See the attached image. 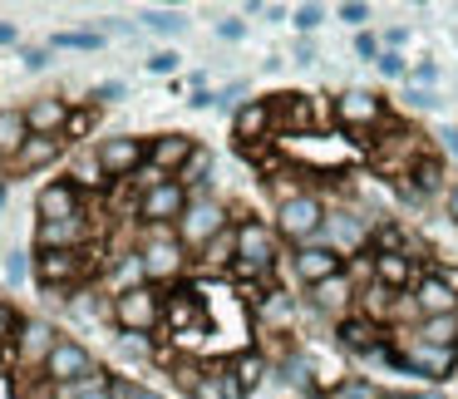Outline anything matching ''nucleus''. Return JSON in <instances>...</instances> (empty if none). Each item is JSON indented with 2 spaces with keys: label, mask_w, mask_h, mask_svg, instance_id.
Wrapping results in <instances>:
<instances>
[{
  "label": "nucleus",
  "mask_w": 458,
  "mask_h": 399,
  "mask_svg": "<svg viewBox=\"0 0 458 399\" xmlns=\"http://www.w3.org/2000/svg\"><path fill=\"white\" fill-rule=\"evenodd\" d=\"M261 375H267V360H261V355H237V365H232V379L242 385V395H247V389H257Z\"/></svg>",
  "instance_id": "29"
},
{
  "label": "nucleus",
  "mask_w": 458,
  "mask_h": 399,
  "mask_svg": "<svg viewBox=\"0 0 458 399\" xmlns=\"http://www.w3.org/2000/svg\"><path fill=\"white\" fill-rule=\"evenodd\" d=\"M316 291V310L320 316H340L345 320V310H350V301H355V281H350V271H340V276H330V281H320V286H310Z\"/></svg>",
  "instance_id": "20"
},
{
  "label": "nucleus",
  "mask_w": 458,
  "mask_h": 399,
  "mask_svg": "<svg viewBox=\"0 0 458 399\" xmlns=\"http://www.w3.org/2000/svg\"><path fill=\"white\" fill-rule=\"evenodd\" d=\"M271 123H276V104L271 99H247L237 109V123H232V129H237L242 143H251V139H261V133H271Z\"/></svg>",
  "instance_id": "21"
},
{
  "label": "nucleus",
  "mask_w": 458,
  "mask_h": 399,
  "mask_svg": "<svg viewBox=\"0 0 458 399\" xmlns=\"http://www.w3.org/2000/svg\"><path fill=\"white\" fill-rule=\"evenodd\" d=\"M45 375H50V385L70 389V385H84L89 375H99V365H94V355L80 345V340H64L50 350V360H45Z\"/></svg>",
  "instance_id": "7"
},
{
  "label": "nucleus",
  "mask_w": 458,
  "mask_h": 399,
  "mask_svg": "<svg viewBox=\"0 0 458 399\" xmlns=\"http://www.w3.org/2000/svg\"><path fill=\"white\" fill-rule=\"evenodd\" d=\"M55 345H60V335H55L50 320L25 316L21 326H15V355H21V365H45Z\"/></svg>",
  "instance_id": "11"
},
{
  "label": "nucleus",
  "mask_w": 458,
  "mask_h": 399,
  "mask_svg": "<svg viewBox=\"0 0 458 399\" xmlns=\"http://www.w3.org/2000/svg\"><path fill=\"white\" fill-rule=\"evenodd\" d=\"M139 261H143V281L178 276V271H182V242H178V232L153 227L148 237H143V247H139Z\"/></svg>",
  "instance_id": "6"
},
{
  "label": "nucleus",
  "mask_w": 458,
  "mask_h": 399,
  "mask_svg": "<svg viewBox=\"0 0 458 399\" xmlns=\"http://www.w3.org/2000/svg\"><path fill=\"white\" fill-rule=\"evenodd\" d=\"M355 50H360V55H365V60H369V64H375V60H379V40H375V35H369V30H360V35H355Z\"/></svg>",
  "instance_id": "43"
},
{
  "label": "nucleus",
  "mask_w": 458,
  "mask_h": 399,
  "mask_svg": "<svg viewBox=\"0 0 458 399\" xmlns=\"http://www.w3.org/2000/svg\"><path fill=\"white\" fill-rule=\"evenodd\" d=\"M84 242H89V222L84 217L40 222V232H35V251H84Z\"/></svg>",
  "instance_id": "15"
},
{
  "label": "nucleus",
  "mask_w": 458,
  "mask_h": 399,
  "mask_svg": "<svg viewBox=\"0 0 458 399\" xmlns=\"http://www.w3.org/2000/svg\"><path fill=\"white\" fill-rule=\"evenodd\" d=\"M60 153H64V139H50V133H30V139H25V149L11 158V168H15V173H40V168H50Z\"/></svg>",
  "instance_id": "19"
},
{
  "label": "nucleus",
  "mask_w": 458,
  "mask_h": 399,
  "mask_svg": "<svg viewBox=\"0 0 458 399\" xmlns=\"http://www.w3.org/2000/svg\"><path fill=\"white\" fill-rule=\"evenodd\" d=\"M409 340H419V345H438V350H458V316H428V320H419Z\"/></svg>",
  "instance_id": "23"
},
{
  "label": "nucleus",
  "mask_w": 458,
  "mask_h": 399,
  "mask_svg": "<svg viewBox=\"0 0 458 399\" xmlns=\"http://www.w3.org/2000/svg\"><path fill=\"white\" fill-rule=\"evenodd\" d=\"M232 267L242 276H267L276 267V242H271V232L261 222H237V261Z\"/></svg>",
  "instance_id": "5"
},
{
  "label": "nucleus",
  "mask_w": 458,
  "mask_h": 399,
  "mask_svg": "<svg viewBox=\"0 0 458 399\" xmlns=\"http://www.w3.org/2000/svg\"><path fill=\"white\" fill-rule=\"evenodd\" d=\"M188 198H192V192L182 188L178 178L158 183L153 192H143V198H139V222H148V227H168V222H178V217H182Z\"/></svg>",
  "instance_id": "8"
},
{
  "label": "nucleus",
  "mask_w": 458,
  "mask_h": 399,
  "mask_svg": "<svg viewBox=\"0 0 458 399\" xmlns=\"http://www.w3.org/2000/svg\"><path fill=\"white\" fill-rule=\"evenodd\" d=\"M335 119L350 123V129L379 123V119H385V99H379V94H369V89H345V94L335 99Z\"/></svg>",
  "instance_id": "16"
},
{
  "label": "nucleus",
  "mask_w": 458,
  "mask_h": 399,
  "mask_svg": "<svg viewBox=\"0 0 458 399\" xmlns=\"http://www.w3.org/2000/svg\"><path fill=\"white\" fill-rule=\"evenodd\" d=\"M369 261H375V281L385 291L414 286V261H409V257H369Z\"/></svg>",
  "instance_id": "25"
},
{
  "label": "nucleus",
  "mask_w": 458,
  "mask_h": 399,
  "mask_svg": "<svg viewBox=\"0 0 458 399\" xmlns=\"http://www.w3.org/2000/svg\"><path fill=\"white\" fill-rule=\"evenodd\" d=\"M70 104L64 99H30L25 104V123H30V133H50V139H64V123H70Z\"/></svg>",
  "instance_id": "18"
},
{
  "label": "nucleus",
  "mask_w": 458,
  "mask_h": 399,
  "mask_svg": "<svg viewBox=\"0 0 458 399\" xmlns=\"http://www.w3.org/2000/svg\"><path fill=\"white\" fill-rule=\"evenodd\" d=\"M326 208H320L316 192H286L276 208V232L291 242V247H310V242H320V232H326Z\"/></svg>",
  "instance_id": "1"
},
{
  "label": "nucleus",
  "mask_w": 458,
  "mask_h": 399,
  "mask_svg": "<svg viewBox=\"0 0 458 399\" xmlns=\"http://www.w3.org/2000/svg\"><path fill=\"white\" fill-rule=\"evenodd\" d=\"M30 139V123H25V109H0V158H15Z\"/></svg>",
  "instance_id": "24"
},
{
  "label": "nucleus",
  "mask_w": 458,
  "mask_h": 399,
  "mask_svg": "<svg viewBox=\"0 0 458 399\" xmlns=\"http://www.w3.org/2000/svg\"><path fill=\"white\" fill-rule=\"evenodd\" d=\"M448 217L458 222V183H454V188H448Z\"/></svg>",
  "instance_id": "53"
},
{
  "label": "nucleus",
  "mask_w": 458,
  "mask_h": 399,
  "mask_svg": "<svg viewBox=\"0 0 458 399\" xmlns=\"http://www.w3.org/2000/svg\"><path fill=\"white\" fill-rule=\"evenodd\" d=\"M414 310L419 320L428 316H458V286L448 276H414Z\"/></svg>",
  "instance_id": "10"
},
{
  "label": "nucleus",
  "mask_w": 458,
  "mask_h": 399,
  "mask_svg": "<svg viewBox=\"0 0 458 399\" xmlns=\"http://www.w3.org/2000/svg\"><path fill=\"white\" fill-rule=\"evenodd\" d=\"M119 99H123V84H119V80L94 84V104H119Z\"/></svg>",
  "instance_id": "41"
},
{
  "label": "nucleus",
  "mask_w": 458,
  "mask_h": 399,
  "mask_svg": "<svg viewBox=\"0 0 458 399\" xmlns=\"http://www.w3.org/2000/svg\"><path fill=\"white\" fill-rule=\"evenodd\" d=\"M178 64H182V55H178V50H158V55H148V70H153V74H173Z\"/></svg>",
  "instance_id": "39"
},
{
  "label": "nucleus",
  "mask_w": 458,
  "mask_h": 399,
  "mask_svg": "<svg viewBox=\"0 0 458 399\" xmlns=\"http://www.w3.org/2000/svg\"><path fill=\"white\" fill-rule=\"evenodd\" d=\"M335 345L350 350V355H379V350H385V340H379V326L369 316H345L335 326Z\"/></svg>",
  "instance_id": "17"
},
{
  "label": "nucleus",
  "mask_w": 458,
  "mask_h": 399,
  "mask_svg": "<svg viewBox=\"0 0 458 399\" xmlns=\"http://www.w3.org/2000/svg\"><path fill=\"white\" fill-rule=\"evenodd\" d=\"M379 399H448V395H438V389H424V395H379Z\"/></svg>",
  "instance_id": "51"
},
{
  "label": "nucleus",
  "mask_w": 458,
  "mask_h": 399,
  "mask_svg": "<svg viewBox=\"0 0 458 399\" xmlns=\"http://www.w3.org/2000/svg\"><path fill=\"white\" fill-rule=\"evenodd\" d=\"M409 74H414L419 84H434V80H438V70H434V64H428V60H424V64H414V70H409Z\"/></svg>",
  "instance_id": "50"
},
{
  "label": "nucleus",
  "mask_w": 458,
  "mask_h": 399,
  "mask_svg": "<svg viewBox=\"0 0 458 399\" xmlns=\"http://www.w3.org/2000/svg\"><path fill=\"white\" fill-rule=\"evenodd\" d=\"M139 399H163V395H158V389H139Z\"/></svg>",
  "instance_id": "56"
},
{
  "label": "nucleus",
  "mask_w": 458,
  "mask_h": 399,
  "mask_svg": "<svg viewBox=\"0 0 458 399\" xmlns=\"http://www.w3.org/2000/svg\"><path fill=\"white\" fill-rule=\"evenodd\" d=\"M89 251H35V281L40 286H74L89 267Z\"/></svg>",
  "instance_id": "12"
},
{
  "label": "nucleus",
  "mask_w": 458,
  "mask_h": 399,
  "mask_svg": "<svg viewBox=\"0 0 458 399\" xmlns=\"http://www.w3.org/2000/svg\"><path fill=\"white\" fill-rule=\"evenodd\" d=\"M94 163H99L104 178H133V173L148 163V143L133 139V133H114V139H99Z\"/></svg>",
  "instance_id": "4"
},
{
  "label": "nucleus",
  "mask_w": 458,
  "mask_h": 399,
  "mask_svg": "<svg viewBox=\"0 0 458 399\" xmlns=\"http://www.w3.org/2000/svg\"><path fill=\"white\" fill-rule=\"evenodd\" d=\"M414 183H419V192H438V183H444V168H438V158L414 163Z\"/></svg>",
  "instance_id": "33"
},
{
  "label": "nucleus",
  "mask_w": 458,
  "mask_h": 399,
  "mask_svg": "<svg viewBox=\"0 0 458 399\" xmlns=\"http://www.w3.org/2000/svg\"><path fill=\"white\" fill-rule=\"evenodd\" d=\"M104 35H89V30H74V35H55V50H99Z\"/></svg>",
  "instance_id": "35"
},
{
  "label": "nucleus",
  "mask_w": 458,
  "mask_h": 399,
  "mask_svg": "<svg viewBox=\"0 0 458 399\" xmlns=\"http://www.w3.org/2000/svg\"><path fill=\"white\" fill-rule=\"evenodd\" d=\"M296 60H301V64H316V50H310V45L301 40V45H296Z\"/></svg>",
  "instance_id": "52"
},
{
  "label": "nucleus",
  "mask_w": 458,
  "mask_h": 399,
  "mask_svg": "<svg viewBox=\"0 0 458 399\" xmlns=\"http://www.w3.org/2000/svg\"><path fill=\"white\" fill-rule=\"evenodd\" d=\"M114 320H119L123 335H148V330L163 320V296L153 286L114 291Z\"/></svg>",
  "instance_id": "3"
},
{
  "label": "nucleus",
  "mask_w": 458,
  "mask_h": 399,
  "mask_svg": "<svg viewBox=\"0 0 458 399\" xmlns=\"http://www.w3.org/2000/svg\"><path fill=\"white\" fill-rule=\"evenodd\" d=\"M64 399H109V375L99 369V375H89L84 385H70V389H64Z\"/></svg>",
  "instance_id": "30"
},
{
  "label": "nucleus",
  "mask_w": 458,
  "mask_h": 399,
  "mask_svg": "<svg viewBox=\"0 0 458 399\" xmlns=\"http://www.w3.org/2000/svg\"><path fill=\"white\" fill-rule=\"evenodd\" d=\"M208 178H212V153H208V149H192V158L182 163L178 183H182L188 192H202V183H208Z\"/></svg>",
  "instance_id": "27"
},
{
  "label": "nucleus",
  "mask_w": 458,
  "mask_h": 399,
  "mask_svg": "<svg viewBox=\"0 0 458 399\" xmlns=\"http://www.w3.org/2000/svg\"><path fill=\"white\" fill-rule=\"evenodd\" d=\"M89 129V109H80V114H70V123H64V139H80V133Z\"/></svg>",
  "instance_id": "44"
},
{
  "label": "nucleus",
  "mask_w": 458,
  "mask_h": 399,
  "mask_svg": "<svg viewBox=\"0 0 458 399\" xmlns=\"http://www.w3.org/2000/svg\"><path fill=\"white\" fill-rule=\"evenodd\" d=\"M30 271H35V267L25 261V251H11V257H5V281H11V286H21Z\"/></svg>",
  "instance_id": "37"
},
{
  "label": "nucleus",
  "mask_w": 458,
  "mask_h": 399,
  "mask_svg": "<svg viewBox=\"0 0 458 399\" xmlns=\"http://www.w3.org/2000/svg\"><path fill=\"white\" fill-rule=\"evenodd\" d=\"M143 385H133L129 375H109V399H139Z\"/></svg>",
  "instance_id": "40"
},
{
  "label": "nucleus",
  "mask_w": 458,
  "mask_h": 399,
  "mask_svg": "<svg viewBox=\"0 0 458 399\" xmlns=\"http://www.w3.org/2000/svg\"><path fill=\"white\" fill-rule=\"evenodd\" d=\"M192 109H212V104H217V94H212V89H192Z\"/></svg>",
  "instance_id": "49"
},
{
  "label": "nucleus",
  "mask_w": 458,
  "mask_h": 399,
  "mask_svg": "<svg viewBox=\"0 0 458 399\" xmlns=\"http://www.w3.org/2000/svg\"><path fill=\"white\" fill-rule=\"evenodd\" d=\"M444 143H448V153H458V129H448V133H444Z\"/></svg>",
  "instance_id": "55"
},
{
  "label": "nucleus",
  "mask_w": 458,
  "mask_h": 399,
  "mask_svg": "<svg viewBox=\"0 0 458 399\" xmlns=\"http://www.w3.org/2000/svg\"><path fill=\"white\" fill-rule=\"evenodd\" d=\"M202 261H208V267H227V261H237V227H227L217 242H208V247H202Z\"/></svg>",
  "instance_id": "28"
},
{
  "label": "nucleus",
  "mask_w": 458,
  "mask_h": 399,
  "mask_svg": "<svg viewBox=\"0 0 458 399\" xmlns=\"http://www.w3.org/2000/svg\"><path fill=\"white\" fill-rule=\"evenodd\" d=\"M119 350H123L129 360H148V355H153L148 335H119Z\"/></svg>",
  "instance_id": "38"
},
{
  "label": "nucleus",
  "mask_w": 458,
  "mask_h": 399,
  "mask_svg": "<svg viewBox=\"0 0 458 399\" xmlns=\"http://www.w3.org/2000/svg\"><path fill=\"white\" fill-rule=\"evenodd\" d=\"M291 25H296L301 35H310V30L326 25V11H320V5H296V11H291Z\"/></svg>",
  "instance_id": "34"
},
{
  "label": "nucleus",
  "mask_w": 458,
  "mask_h": 399,
  "mask_svg": "<svg viewBox=\"0 0 458 399\" xmlns=\"http://www.w3.org/2000/svg\"><path fill=\"white\" fill-rule=\"evenodd\" d=\"M192 399H247V395L232 379V369H202V375H192Z\"/></svg>",
  "instance_id": "22"
},
{
  "label": "nucleus",
  "mask_w": 458,
  "mask_h": 399,
  "mask_svg": "<svg viewBox=\"0 0 458 399\" xmlns=\"http://www.w3.org/2000/svg\"><path fill=\"white\" fill-rule=\"evenodd\" d=\"M340 21H345V25H365V21H369V5H360V0H345V5H340Z\"/></svg>",
  "instance_id": "42"
},
{
  "label": "nucleus",
  "mask_w": 458,
  "mask_h": 399,
  "mask_svg": "<svg viewBox=\"0 0 458 399\" xmlns=\"http://www.w3.org/2000/svg\"><path fill=\"white\" fill-rule=\"evenodd\" d=\"M35 212H40V222H64V217H84L80 208V188H74L70 178H55L40 188V198H35Z\"/></svg>",
  "instance_id": "13"
},
{
  "label": "nucleus",
  "mask_w": 458,
  "mask_h": 399,
  "mask_svg": "<svg viewBox=\"0 0 458 399\" xmlns=\"http://www.w3.org/2000/svg\"><path fill=\"white\" fill-rule=\"evenodd\" d=\"M291 271H296L301 286H320V281H330V276L345 271V257H340L335 247H326V242H310V247H296Z\"/></svg>",
  "instance_id": "9"
},
{
  "label": "nucleus",
  "mask_w": 458,
  "mask_h": 399,
  "mask_svg": "<svg viewBox=\"0 0 458 399\" xmlns=\"http://www.w3.org/2000/svg\"><path fill=\"white\" fill-rule=\"evenodd\" d=\"M0 45H15V25H5V21H0Z\"/></svg>",
  "instance_id": "54"
},
{
  "label": "nucleus",
  "mask_w": 458,
  "mask_h": 399,
  "mask_svg": "<svg viewBox=\"0 0 458 399\" xmlns=\"http://www.w3.org/2000/svg\"><path fill=\"white\" fill-rule=\"evenodd\" d=\"M192 149H198V143H192L188 133H158V139H148V168H158L163 178H178L182 163L192 158Z\"/></svg>",
  "instance_id": "14"
},
{
  "label": "nucleus",
  "mask_w": 458,
  "mask_h": 399,
  "mask_svg": "<svg viewBox=\"0 0 458 399\" xmlns=\"http://www.w3.org/2000/svg\"><path fill=\"white\" fill-rule=\"evenodd\" d=\"M409 104H414V109H438V94L434 89H414V94H409Z\"/></svg>",
  "instance_id": "46"
},
{
  "label": "nucleus",
  "mask_w": 458,
  "mask_h": 399,
  "mask_svg": "<svg viewBox=\"0 0 458 399\" xmlns=\"http://www.w3.org/2000/svg\"><path fill=\"white\" fill-rule=\"evenodd\" d=\"M217 35H222V40H242L247 25H242V21H217Z\"/></svg>",
  "instance_id": "47"
},
{
  "label": "nucleus",
  "mask_w": 458,
  "mask_h": 399,
  "mask_svg": "<svg viewBox=\"0 0 458 399\" xmlns=\"http://www.w3.org/2000/svg\"><path fill=\"white\" fill-rule=\"evenodd\" d=\"M326 399H379V389L369 385V379H340Z\"/></svg>",
  "instance_id": "32"
},
{
  "label": "nucleus",
  "mask_w": 458,
  "mask_h": 399,
  "mask_svg": "<svg viewBox=\"0 0 458 399\" xmlns=\"http://www.w3.org/2000/svg\"><path fill=\"white\" fill-rule=\"evenodd\" d=\"M375 70L385 74V80H404V74H409V64H404V55H399V50H379Z\"/></svg>",
  "instance_id": "36"
},
{
  "label": "nucleus",
  "mask_w": 458,
  "mask_h": 399,
  "mask_svg": "<svg viewBox=\"0 0 458 399\" xmlns=\"http://www.w3.org/2000/svg\"><path fill=\"white\" fill-rule=\"evenodd\" d=\"M369 242H375V257H409V237L399 222H379L369 227Z\"/></svg>",
  "instance_id": "26"
},
{
  "label": "nucleus",
  "mask_w": 458,
  "mask_h": 399,
  "mask_svg": "<svg viewBox=\"0 0 458 399\" xmlns=\"http://www.w3.org/2000/svg\"><path fill=\"white\" fill-rule=\"evenodd\" d=\"M178 227V242L182 247H208V242H217L222 232H227V208H222V198H212V192H192L188 208H182V217L173 222Z\"/></svg>",
  "instance_id": "2"
},
{
  "label": "nucleus",
  "mask_w": 458,
  "mask_h": 399,
  "mask_svg": "<svg viewBox=\"0 0 458 399\" xmlns=\"http://www.w3.org/2000/svg\"><path fill=\"white\" fill-rule=\"evenodd\" d=\"M15 326H21V320H15V316H11V310L0 306V345H5V340H11V335H15Z\"/></svg>",
  "instance_id": "48"
},
{
  "label": "nucleus",
  "mask_w": 458,
  "mask_h": 399,
  "mask_svg": "<svg viewBox=\"0 0 458 399\" xmlns=\"http://www.w3.org/2000/svg\"><path fill=\"white\" fill-rule=\"evenodd\" d=\"M25 70H50V50H25Z\"/></svg>",
  "instance_id": "45"
},
{
  "label": "nucleus",
  "mask_w": 458,
  "mask_h": 399,
  "mask_svg": "<svg viewBox=\"0 0 458 399\" xmlns=\"http://www.w3.org/2000/svg\"><path fill=\"white\" fill-rule=\"evenodd\" d=\"M143 25L158 30V35H178L188 21H182V11H143Z\"/></svg>",
  "instance_id": "31"
}]
</instances>
